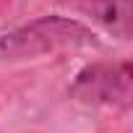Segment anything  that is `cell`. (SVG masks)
<instances>
[{
    "instance_id": "cell-3",
    "label": "cell",
    "mask_w": 133,
    "mask_h": 133,
    "mask_svg": "<svg viewBox=\"0 0 133 133\" xmlns=\"http://www.w3.org/2000/svg\"><path fill=\"white\" fill-rule=\"evenodd\" d=\"M57 5L89 18L117 39H130V0H57Z\"/></svg>"
},
{
    "instance_id": "cell-2",
    "label": "cell",
    "mask_w": 133,
    "mask_h": 133,
    "mask_svg": "<svg viewBox=\"0 0 133 133\" xmlns=\"http://www.w3.org/2000/svg\"><path fill=\"white\" fill-rule=\"evenodd\" d=\"M71 94L86 104L128 107L130 104V63H94L76 76Z\"/></svg>"
},
{
    "instance_id": "cell-1",
    "label": "cell",
    "mask_w": 133,
    "mask_h": 133,
    "mask_svg": "<svg viewBox=\"0 0 133 133\" xmlns=\"http://www.w3.org/2000/svg\"><path fill=\"white\" fill-rule=\"evenodd\" d=\"M89 44H97L91 29H86L73 18L47 16L0 37V60H29L47 52L68 47H89Z\"/></svg>"
}]
</instances>
